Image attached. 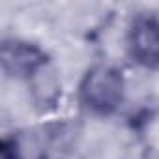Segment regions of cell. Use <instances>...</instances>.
<instances>
[{
    "label": "cell",
    "instance_id": "cell-1",
    "mask_svg": "<svg viewBox=\"0 0 159 159\" xmlns=\"http://www.w3.org/2000/svg\"><path fill=\"white\" fill-rule=\"evenodd\" d=\"M81 103L96 114H111L124 101V77L112 66H94L79 86Z\"/></svg>",
    "mask_w": 159,
    "mask_h": 159
},
{
    "label": "cell",
    "instance_id": "cell-3",
    "mask_svg": "<svg viewBox=\"0 0 159 159\" xmlns=\"http://www.w3.org/2000/svg\"><path fill=\"white\" fill-rule=\"evenodd\" d=\"M2 67L8 75L34 79L47 67V56L36 45L25 41H4Z\"/></svg>",
    "mask_w": 159,
    "mask_h": 159
},
{
    "label": "cell",
    "instance_id": "cell-2",
    "mask_svg": "<svg viewBox=\"0 0 159 159\" xmlns=\"http://www.w3.org/2000/svg\"><path fill=\"white\" fill-rule=\"evenodd\" d=\"M127 47L139 64L146 67H159V19L152 15H139L129 26Z\"/></svg>",
    "mask_w": 159,
    "mask_h": 159
},
{
    "label": "cell",
    "instance_id": "cell-4",
    "mask_svg": "<svg viewBox=\"0 0 159 159\" xmlns=\"http://www.w3.org/2000/svg\"><path fill=\"white\" fill-rule=\"evenodd\" d=\"M0 159H19V146L13 139H4L0 146Z\"/></svg>",
    "mask_w": 159,
    "mask_h": 159
}]
</instances>
